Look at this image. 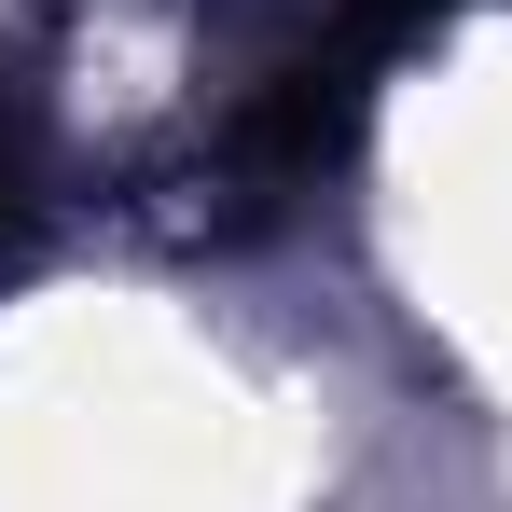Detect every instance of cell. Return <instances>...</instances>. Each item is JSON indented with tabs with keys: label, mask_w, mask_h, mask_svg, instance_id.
I'll list each match as a JSON object with an SVG mask.
<instances>
[{
	"label": "cell",
	"mask_w": 512,
	"mask_h": 512,
	"mask_svg": "<svg viewBox=\"0 0 512 512\" xmlns=\"http://www.w3.org/2000/svg\"><path fill=\"white\" fill-rule=\"evenodd\" d=\"M28 208H42V111L0 70V236H28Z\"/></svg>",
	"instance_id": "6da1fadb"
}]
</instances>
